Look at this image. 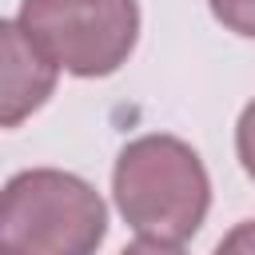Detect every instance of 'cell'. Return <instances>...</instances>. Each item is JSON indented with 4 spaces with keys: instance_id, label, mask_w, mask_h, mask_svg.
Masks as SVG:
<instances>
[{
    "instance_id": "cell-1",
    "label": "cell",
    "mask_w": 255,
    "mask_h": 255,
    "mask_svg": "<svg viewBox=\"0 0 255 255\" xmlns=\"http://www.w3.org/2000/svg\"><path fill=\"white\" fill-rule=\"evenodd\" d=\"M112 195L124 223L139 231V239L183 243L207 219L211 179L191 143L151 131L124 143L112 171Z\"/></svg>"
},
{
    "instance_id": "cell-2",
    "label": "cell",
    "mask_w": 255,
    "mask_h": 255,
    "mask_svg": "<svg viewBox=\"0 0 255 255\" xmlns=\"http://www.w3.org/2000/svg\"><path fill=\"white\" fill-rule=\"evenodd\" d=\"M108 235L100 191L60 167L8 179L0 203V255H96Z\"/></svg>"
},
{
    "instance_id": "cell-3",
    "label": "cell",
    "mask_w": 255,
    "mask_h": 255,
    "mask_svg": "<svg viewBox=\"0 0 255 255\" xmlns=\"http://www.w3.org/2000/svg\"><path fill=\"white\" fill-rule=\"evenodd\" d=\"M16 24L64 72L80 80L112 76L139 40L135 0H20Z\"/></svg>"
},
{
    "instance_id": "cell-4",
    "label": "cell",
    "mask_w": 255,
    "mask_h": 255,
    "mask_svg": "<svg viewBox=\"0 0 255 255\" xmlns=\"http://www.w3.org/2000/svg\"><path fill=\"white\" fill-rule=\"evenodd\" d=\"M0 44H4V96H0V124L16 128L28 120L56 88V64L24 36L16 20L0 24Z\"/></svg>"
},
{
    "instance_id": "cell-5",
    "label": "cell",
    "mask_w": 255,
    "mask_h": 255,
    "mask_svg": "<svg viewBox=\"0 0 255 255\" xmlns=\"http://www.w3.org/2000/svg\"><path fill=\"white\" fill-rule=\"evenodd\" d=\"M207 4H211V16L227 32L255 40V0H207Z\"/></svg>"
},
{
    "instance_id": "cell-6",
    "label": "cell",
    "mask_w": 255,
    "mask_h": 255,
    "mask_svg": "<svg viewBox=\"0 0 255 255\" xmlns=\"http://www.w3.org/2000/svg\"><path fill=\"white\" fill-rule=\"evenodd\" d=\"M235 155H239L243 171L255 179V100L243 108V116L235 124Z\"/></svg>"
},
{
    "instance_id": "cell-7",
    "label": "cell",
    "mask_w": 255,
    "mask_h": 255,
    "mask_svg": "<svg viewBox=\"0 0 255 255\" xmlns=\"http://www.w3.org/2000/svg\"><path fill=\"white\" fill-rule=\"evenodd\" d=\"M211 255H255V219L235 223V227L215 243V251H211Z\"/></svg>"
},
{
    "instance_id": "cell-8",
    "label": "cell",
    "mask_w": 255,
    "mask_h": 255,
    "mask_svg": "<svg viewBox=\"0 0 255 255\" xmlns=\"http://www.w3.org/2000/svg\"><path fill=\"white\" fill-rule=\"evenodd\" d=\"M120 255H183L179 243H159V239H135L131 247H124Z\"/></svg>"
}]
</instances>
